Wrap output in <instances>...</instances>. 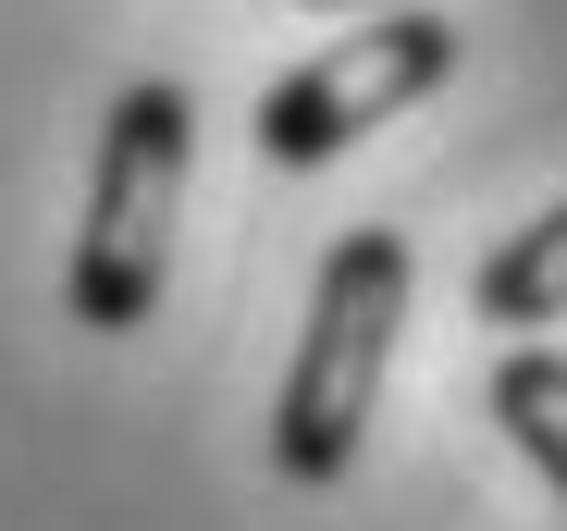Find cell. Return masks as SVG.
<instances>
[{
  "instance_id": "277c9868",
  "label": "cell",
  "mask_w": 567,
  "mask_h": 531,
  "mask_svg": "<svg viewBox=\"0 0 567 531\" xmlns=\"http://www.w3.org/2000/svg\"><path fill=\"white\" fill-rule=\"evenodd\" d=\"M468 309H482L494 334H543V321H567V198L543 211V223H518L494 259H482V273H468Z\"/></svg>"
},
{
  "instance_id": "6da1fadb",
  "label": "cell",
  "mask_w": 567,
  "mask_h": 531,
  "mask_svg": "<svg viewBox=\"0 0 567 531\" xmlns=\"http://www.w3.org/2000/svg\"><path fill=\"white\" fill-rule=\"evenodd\" d=\"M395 334H408V235L358 223V235H333L321 285H309V334H297L284 396H271V470L297 494L358 470V432H370V408H383Z\"/></svg>"
},
{
  "instance_id": "3957f363",
  "label": "cell",
  "mask_w": 567,
  "mask_h": 531,
  "mask_svg": "<svg viewBox=\"0 0 567 531\" xmlns=\"http://www.w3.org/2000/svg\"><path fill=\"white\" fill-rule=\"evenodd\" d=\"M444 74H456V25H444V13L346 25L333 50H309V62L259 100V161H271V173H321V161H346L370 124L420 112Z\"/></svg>"
},
{
  "instance_id": "7a4b0ae2",
  "label": "cell",
  "mask_w": 567,
  "mask_h": 531,
  "mask_svg": "<svg viewBox=\"0 0 567 531\" xmlns=\"http://www.w3.org/2000/svg\"><path fill=\"white\" fill-rule=\"evenodd\" d=\"M185 161H198V100L173 74H136L112 124H100V173H86V223L62 259V309L86 334H136L173 285V211H185Z\"/></svg>"
},
{
  "instance_id": "5b68a950",
  "label": "cell",
  "mask_w": 567,
  "mask_h": 531,
  "mask_svg": "<svg viewBox=\"0 0 567 531\" xmlns=\"http://www.w3.org/2000/svg\"><path fill=\"white\" fill-rule=\"evenodd\" d=\"M494 420H506V446L567 494V359L555 346H506L494 359Z\"/></svg>"
},
{
  "instance_id": "8992f818",
  "label": "cell",
  "mask_w": 567,
  "mask_h": 531,
  "mask_svg": "<svg viewBox=\"0 0 567 531\" xmlns=\"http://www.w3.org/2000/svg\"><path fill=\"white\" fill-rule=\"evenodd\" d=\"M297 13H370V0H297Z\"/></svg>"
}]
</instances>
